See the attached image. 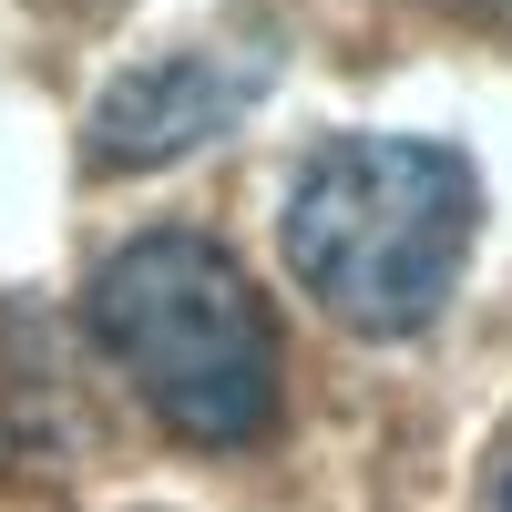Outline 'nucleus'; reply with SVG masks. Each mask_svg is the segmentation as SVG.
Segmentation results:
<instances>
[{"mask_svg": "<svg viewBox=\"0 0 512 512\" xmlns=\"http://www.w3.org/2000/svg\"><path fill=\"white\" fill-rule=\"evenodd\" d=\"M472 226H482V175L461 144L431 134H338L297 164L277 246L297 287L318 297L338 328L359 338H420L461 267H472Z\"/></svg>", "mask_w": 512, "mask_h": 512, "instance_id": "f257e3e1", "label": "nucleus"}, {"mask_svg": "<svg viewBox=\"0 0 512 512\" xmlns=\"http://www.w3.org/2000/svg\"><path fill=\"white\" fill-rule=\"evenodd\" d=\"M82 328L175 441L246 451L287 410L277 318L256 277L236 267V246H216L205 226H154L134 246H113L82 287Z\"/></svg>", "mask_w": 512, "mask_h": 512, "instance_id": "f03ea898", "label": "nucleus"}, {"mask_svg": "<svg viewBox=\"0 0 512 512\" xmlns=\"http://www.w3.org/2000/svg\"><path fill=\"white\" fill-rule=\"evenodd\" d=\"M277 82V52L267 41H216V52H164V62H134L93 103L82 123V164L93 175H144V164H175V154H205L236 113L267 103Z\"/></svg>", "mask_w": 512, "mask_h": 512, "instance_id": "7ed1b4c3", "label": "nucleus"}, {"mask_svg": "<svg viewBox=\"0 0 512 512\" xmlns=\"http://www.w3.org/2000/svg\"><path fill=\"white\" fill-rule=\"evenodd\" d=\"M31 431H41V379L0 359V472H11V461L31 451Z\"/></svg>", "mask_w": 512, "mask_h": 512, "instance_id": "20e7f679", "label": "nucleus"}, {"mask_svg": "<svg viewBox=\"0 0 512 512\" xmlns=\"http://www.w3.org/2000/svg\"><path fill=\"white\" fill-rule=\"evenodd\" d=\"M451 11H482V21H512V0H451Z\"/></svg>", "mask_w": 512, "mask_h": 512, "instance_id": "39448f33", "label": "nucleus"}, {"mask_svg": "<svg viewBox=\"0 0 512 512\" xmlns=\"http://www.w3.org/2000/svg\"><path fill=\"white\" fill-rule=\"evenodd\" d=\"M502 512H512V482H502Z\"/></svg>", "mask_w": 512, "mask_h": 512, "instance_id": "423d86ee", "label": "nucleus"}]
</instances>
